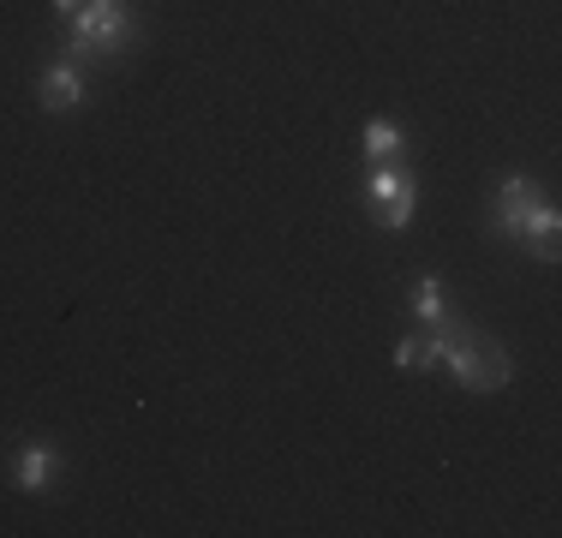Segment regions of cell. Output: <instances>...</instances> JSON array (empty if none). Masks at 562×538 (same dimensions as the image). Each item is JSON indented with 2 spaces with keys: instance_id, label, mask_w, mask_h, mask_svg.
Listing matches in <instances>:
<instances>
[{
  "instance_id": "cell-1",
  "label": "cell",
  "mask_w": 562,
  "mask_h": 538,
  "mask_svg": "<svg viewBox=\"0 0 562 538\" xmlns=\"http://www.w3.org/2000/svg\"><path fill=\"white\" fill-rule=\"evenodd\" d=\"M431 341H437V366H449L454 383L473 389V395H497V389L508 383V354L491 341V335H479V329H467V323L443 317L431 329Z\"/></svg>"
},
{
  "instance_id": "cell-2",
  "label": "cell",
  "mask_w": 562,
  "mask_h": 538,
  "mask_svg": "<svg viewBox=\"0 0 562 538\" xmlns=\"http://www.w3.org/2000/svg\"><path fill=\"white\" fill-rule=\"evenodd\" d=\"M497 227L508 239H520V246H532L544 264L557 258V234H562L557 204L527 180V173H503V186H497Z\"/></svg>"
},
{
  "instance_id": "cell-3",
  "label": "cell",
  "mask_w": 562,
  "mask_h": 538,
  "mask_svg": "<svg viewBox=\"0 0 562 538\" xmlns=\"http://www.w3.org/2000/svg\"><path fill=\"white\" fill-rule=\"evenodd\" d=\"M138 31L126 0H85V12L72 19V43H66V60H85V54H120Z\"/></svg>"
},
{
  "instance_id": "cell-4",
  "label": "cell",
  "mask_w": 562,
  "mask_h": 538,
  "mask_svg": "<svg viewBox=\"0 0 562 538\" xmlns=\"http://www.w3.org/2000/svg\"><path fill=\"white\" fill-rule=\"evenodd\" d=\"M366 204L383 227H407L413 222V173H401L395 161H371L366 180Z\"/></svg>"
},
{
  "instance_id": "cell-5",
  "label": "cell",
  "mask_w": 562,
  "mask_h": 538,
  "mask_svg": "<svg viewBox=\"0 0 562 538\" xmlns=\"http://www.w3.org/2000/svg\"><path fill=\"white\" fill-rule=\"evenodd\" d=\"M55 479H60V455L48 449V442H24V449L12 455V491L43 496V491H55Z\"/></svg>"
},
{
  "instance_id": "cell-6",
  "label": "cell",
  "mask_w": 562,
  "mask_h": 538,
  "mask_svg": "<svg viewBox=\"0 0 562 538\" xmlns=\"http://www.w3.org/2000/svg\"><path fill=\"white\" fill-rule=\"evenodd\" d=\"M36 102H43L48 114H72V108H85V72H78V60L43 66V78H36Z\"/></svg>"
},
{
  "instance_id": "cell-7",
  "label": "cell",
  "mask_w": 562,
  "mask_h": 538,
  "mask_svg": "<svg viewBox=\"0 0 562 538\" xmlns=\"http://www.w3.org/2000/svg\"><path fill=\"white\" fill-rule=\"evenodd\" d=\"M413 317H419L425 329H437V323L449 317V300H443V281L437 276H425L419 288H413Z\"/></svg>"
},
{
  "instance_id": "cell-8",
  "label": "cell",
  "mask_w": 562,
  "mask_h": 538,
  "mask_svg": "<svg viewBox=\"0 0 562 538\" xmlns=\"http://www.w3.org/2000/svg\"><path fill=\"white\" fill-rule=\"evenodd\" d=\"M359 144H366L371 161H390L401 150V126H395V120H366V138H359Z\"/></svg>"
},
{
  "instance_id": "cell-9",
  "label": "cell",
  "mask_w": 562,
  "mask_h": 538,
  "mask_svg": "<svg viewBox=\"0 0 562 538\" xmlns=\"http://www.w3.org/2000/svg\"><path fill=\"white\" fill-rule=\"evenodd\" d=\"M395 366H401V371H425V366H437V341H431V329H425V335H407V341L395 347Z\"/></svg>"
},
{
  "instance_id": "cell-10",
  "label": "cell",
  "mask_w": 562,
  "mask_h": 538,
  "mask_svg": "<svg viewBox=\"0 0 562 538\" xmlns=\"http://www.w3.org/2000/svg\"><path fill=\"white\" fill-rule=\"evenodd\" d=\"M48 7H55L60 19H78V12H85V0H48Z\"/></svg>"
}]
</instances>
